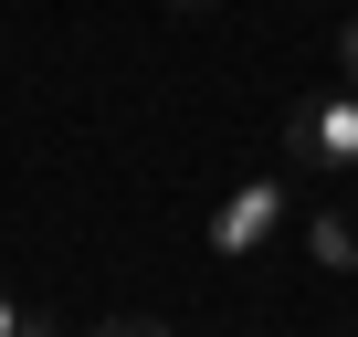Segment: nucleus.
Listing matches in <instances>:
<instances>
[{
    "label": "nucleus",
    "instance_id": "1",
    "mask_svg": "<svg viewBox=\"0 0 358 337\" xmlns=\"http://www.w3.org/2000/svg\"><path fill=\"white\" fill-rule=\"evenodd\" d=\"M285 158H295V180H358V85H337V95H295V116H285Z\"/></svg>",
    "mask_w": 358,
    "mask_h": 337
},
{
    "label": "nucleus",
    "instance_id": "2",
    "mask_svg": "<svg viewBox=\"0 0 358 337\" xmlns=\"http://www.w3.org/2000/svg\"><path fill=\"white\" fill-rule=\"evenodd\" d=\"M285 222H295V190H285V180H232V190L211 201V253H222V264H264V253L285 243Z\"/></svg>",
    "mask_w": 358,
    "mask_h": 337
},
{
    "label": "nucleus",
    "instance_id": "3",
    "mask_svg": "<svg viewBox=\"0 0 358 337\" xmlns=\"http://www.w3.org/2000/svg\"><path fill=\"white\" fill-rule=\"evenodd\" d=\"M306 264L316 274H358V222L348 211H306Z\"/></svg>",
    "mask_w": 358,
    "mask_h": 337
},
{
    "label": "nucleus",
    "instance_id": "4",
    "mask_svg": "<svg viewBox=\"0 0 358 337\" xmlns=\"http://www.w3.org/2000/svg\"><path fill=\"white\" fill-rule=\"evenodd\" d=\"M43 327V306H22V295H0V337H32Z\"/></svg>",
    "mask_w": 358,
    "mask_h": 337
},
{
    "label": "nucleus",
    "instance_id": "5",
    "mask_svg": "<svg viewBox=\"0 0 358 337\" xmlns=\"http://www.w3.org/2000/svg\"><path fill=\"white\" fill-rule=\"evenodd\" d=\"M337 74L358 85V0H348V22H337Z\"/></svg>",
    "mask_w": 358,
    "mask_h": 337
},
{
    "label": "nucleus",
    "instance_id": "6",
    "mask_svg": "<svg viewBox=\"0 0 358 337\" xmlns=\"http://www.w3.org/2000/svg\"><path fill=\"white\" fill-rule=\"evenodd\" d=\"M169 11H222V0H169Z\"/></svg>",
    "mask_w": 358,
    "mask_h": 337
}]
</instances>
